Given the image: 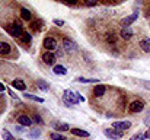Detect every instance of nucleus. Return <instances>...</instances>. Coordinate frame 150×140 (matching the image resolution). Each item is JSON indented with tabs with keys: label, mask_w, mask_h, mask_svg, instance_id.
<instances>
[{
	"label": "nucleus",
	"mask_w": 150,
	"mask_h": 140,
	"mask_svg": "<svg viewBox=\"0 0 150 140\" xmlns=\"http://www.w3.org/2000/svg\"><path fill=\"white\" fill-rule=\"evenodd\" d=\"M63 101L67 107H73L79 102V95L77 92H73V91H66L63 95Z\"/></svg>",
	"instance_id": "obj_1"
},
{
	"label": "nucleus",
	"mask_w": 150,
	"mask_h": 140,
	"mask_svg": "<svg viewBox=\"0 0 150 140\" xmlns=\"http://www.w3.org/2000/svg\"><path fill=\"white\" fill-rule=\"evenodd\" d=\"M7 32L12 35V37H22L23 35V29H22V23H19V22H15V23H12L10 26H7Z\"/></svg>",
	"instance_id": "obj_2"
},
{
	"label": "nucleus",
	"mask_w": 150,
	"mask_h": 140,
	"mask_svg": "<svg viewBox=\"0 0 150 140\" xmlns=\"http://www.w3.org/2000/svg\"><path fill=\"white\" fill-rule=\"evenodd\" d=\"M103 134H105L106 137H109V139L117 140V139H121V137H122L124 131L117 130V129H106V130H103Z\"/></svg>",
	"instance_id": "obj_3"
},
{
	"label": "nucleus",
	"mask_w": 150,
	"mask_h": 140,
	"mask_svg": "<svg viewBox=\"0 0 150 140\" xmlns=\"http://www.w3.org/2000/svg\"><path fill=\"white\" fill-rule=\"evenodd\" d=\"M128 108H130V112H134V114L142 112L144 109V102L143 101H133Z\"/></svg>",
	"instance_id": "obj_4"
},
{
	"label": "nucleus",
	"mask_w": 150,
	"mask_h": 140,
	"mask_svg": "<svg viewBox=\"0 0 150 140\" xmlns=\"http://www.w3.org/2000/svg\"><path fill=\"white\" fill-rule=\"evenodd\" d=\"M137 18H139V12H134L133 15H130V16L121 19V26H122V28H128V26H130Z\"/></svg>",
	"instance_id": "obj_5"
},
{
	"label": "nucleus",
	"mask_w": 150,
	"mask_h": 140,
	"mask_svg": "<svg viewBox=\"0 0 150 140\" xmlns=\"http://www.w3.org/2000/svg\"><path fill=\"white\" fill-rule=\"evenodd\" d=\"M42 45H44V48H45L47 51H52V50L57 48V41H55L54 38H51V37H47V38L44 40Z\"/></svg>",
	"instance_id": "obj_6"
},
{
	"label": "nucleus",
	"mask_w": 150,
	"mask_h": 140,
	"mask_svg": "<svg viewBox=\"0 0 150 140\" xmlns=\"http://www.w3.org/2000/svg\"><path fill=\"white\" fill-rule=\"evenodd\" d=\"M112 127L117 129V130L124 131V130H128V129L131 127V123H130V121H114V123H112Z\"/></svg>",
	"instance_id": "obj_7"
},
{
	"label": "nucleus",
	"mask_w": 150,
	"mask_h": 140,
	"mask_svg": "<svg viewBox=\"0 0 150 140\" xmlns=\"http://www.w3.org/2000/svg\"><path fill=\"white\" fill-rule=\"evenodd\" d=\"M55 60H57V57H55V54H52L51 51H47V53L42 54V61H44L45 64H48V66H52V64L55 63Z\"/></svg>",
	"instance_id": "obj_8"
},
{
	"label": "nucleus",
	"mask_w": 150,
	"mask_h": 140,
	"mask_svg": "<svg viewBox=\"0 0 150 140\" xmlns=\"http://www.w3.org/2000/svg\"><path fill=\"white\" fill-rule=\"evenodd\" d=\"M63 47H64V50L67 53H74L76 51V44L71 40H69V38H64L63 40Z\"/></svg>",
	"instance_id": "obj_9"
},
{
	"label": "nucleus",
	"mask_w": 150,
	"mask_h": 140,
	"mask_svg": "<svg viewBox=\"0 0 150 140\" xmlns=\"http://www.w3.org/2000/svg\"><path fill=\"white\" fill-rule=\"evenodd\" d=\"M52 129H55L57 131H67V130H70L69 124L63 123V121H54L52 123Z\"/></svg>",
	"instance_id": "obj_10"
},
{
	"label": "nucleus",
	"mask_w": 150,
	"mask_h": 140,
	"mask_svg": "<svg viewBox=\"0 0 150 140\" xmlns=\"http://www.w3.org/2000/svg\"><path fill=\"white\" fill-rule=\"evenodd\" d=\"M18 121H19L21 126H25V127H31V126H32V120H31L28 115H23V114L18 117Z\"/></svg>",
	"instance_id": "obj_11"
},
{
	"label": "nucleus",
	"mask_w": 150,
	"mask_h": 140,
	"mask_svg": "<svg viewBox=\"0 0 150 140\" xmlns=\"http://www.w3.org/2000/svg\"><path fill=\"white\" fill-rule=\"evenodd\" d=\"M12 86H13L15 89H18V91H25V89H26V85H25V82H23L22 79H15V80L12 82Z\"/></svg>",
	"instance_id": "obj_12"
},
{
	"label": "nucleus",
	"mask_w": 150,
	"mask_h": 140,
	"mask_svg": "<svg viewBox=\"0 0 150 140\" xmlns=\"http://www.w3.org/2000/svg\"><path fill=\"white\" fill-rule=\"evenodd\" d=\"M120 35H121V38H122V40L128 41V40L133 37V31H131V28H122Z\"/></svg>",
	"instance_id": "obj_13"
},
{
	"label": "nucleus",
	"mask_w": 150,
	"mask_h": 140,
	"mask_svg": "<svg viewBox=\"0 0 150 140\" xmlns=\"http://www.w3.org/2000/svg\"><path fill=\"white\" fill-rule=\"evenodd\" d=\"M70 131H71V134L79 136V137H88L89 136V133L85 131V130H82V129H70Z\"/></svg>",
	"instance_id": "obj_14"
},
{
	"label": "nucleus",
	"mask_w": 150,
	"mask_h": 140,
	"mask_svg": "<svg viewBox=\"0 0 150 140\" xmlns=\"http://www.w3.org/2000/svg\"><path fill=\"white\" fill-rule=\"evenodd\" d=\"M10 50H12V47L9 45L7 43H4V41H1V43H0V54L6 55V54H9V53H10Z\"/></svg>",
	"instance_id": "obj_15"
},
{
	"label": "nucleus",
	"mask_w": 150,
	"mask_h": 140,
	"mask_svg": "<svg viewBox=\"0 0 150 140\" xmlns=\"http://www.w3.org/2000/svg\"><path fill=\"white\" fill-rule=\"evenodd\" d=\"M140 47H142L143 51L150 53V38H143V40L140 41Z\"/></svg>",
	"instance_id": "obj_16"
},
{
	"label": "nucleus",
	"mask_w": 150,
	"mask_h": 140,
	"mask_svg": "<svg viewBox=\"0 0 150 140\" xmlns=\"http://www.w3.org/2000/svg\"><path fill=\"white\" fill-rule=\"evenodd\" d=\"M105 92H106V86H103V85H96L95 86V91H93L95 96H102Z\"/></svg>",
	"instance_id": "obj_17"
},
{
	"label": "nucleus",
	"mask_w": 150,
	"mask_h": 140,
	"mask_svg": "<svg viewBox=\"0 0 150 140\" xmlns=\"http://www.w3.org/2000/svg\"><path fill=\"white\" fill-rule=\"evenodd\" d=\"M21 16H22V19H23V21H29V19L32 18V13H31L26 7H23V9L21 10Z\"/></svg>",
	"instance_id": "obj_18"
},
{
	"label": "nucleus",
	"mask_w": 150,
	"mask_h": 140,
	"mask_svg": "<svg viewBox=\"0 0 150 140\" xmlns=\"http://www.w3.org/2000/svg\"><path fill=\"white\" fill-rule=\"evenodd\" d=\"M76 82H79V83H98L99 80L98 79H89V77H77Z\"/></svg>",
	"instance_id": "obj_19"
},
{
	"label": "nucleus",
	"mask_w": 150,
	"mask_h": 140,
	"mask_svg": "<svg viewBox=\"0 0 150 140\" xmlns=\"http://www.w3.org/2000/svg\"><path fill=\"white\" fill-rule=\"evenodd\" d=\"M54 73H55V75H66V73H67V70H66V67H64V66L57 64V66H54Z\"/></svg>",
	"instance_id": "obj_20"
},
{
	"label": "nucleus",
	"mask_w": 150,
	"mask_h": 140,
	"mask_svg": "<svg viewBox=\"0 0 150 140\" xmlns=\"http://www.w3.org/2000/svg\"><path fill=\"white\" fill-rule=\"evenodd\" d=\"M1 136H3V140H16L10 133H9V130H6V129L1 131Z\"/></svg>",
	"instance_id": "obj_21"
},
{
	"label": "nucleus",
	"mask_w": 150,
	"mask_h": 140,
	"mask_svg": "<svg viewBox=\"0 0 150 140\" xmlns=\"http://www.w3.org/2000/svg\"><path fill=\"white\" fill-rule=\"evenodd\" d=\"M25 98H28V99H32V101H37V102H44V99H42V98H40V96H35V95H32V93H25Z\"/></svg>",
	"instance_id": "obj_22"
},
{
	"label": "nucleus",
	"mask_w": 150,
	"mask_h": 140,
	"mask_svg": "<svg viewBox=\"0 0 150 140\" xmlns=\"http://www.w3.org/2000/svg\"><path fill=\"white\" fill-rule=\"evenodd\" d=\"M38 88L42 89V91H48L50 89V85L47 82H44V80H38Z\"/></svg>",
	"instance_id": "obj_23"
},
{
	"label": "nucleus",
	"mask_w": 150,
	"mask_h": 140,
	"mask_svg": "<svg viewBox=\"0 0 150 140\" xmlns=\"http://www.w3.org/2000/svg\"><path fill=\"white\" fill-rule=\"evenodd\" d=\"M52 140H67L63 134H60V133H51V136H50Z\"/></svg>",
	"instance_id": "obj_24"
},
{
	"label": "nucleus",
	"mask_w": 150,
	"mask_h": 140,
	"mask_svg": "<svg viewBox=\"0 0 150 140\" xmlns=\"http://www.w3.org/2000/svg\"><path fill=\"white\" fill-rule=\"evenodd\" d=\"M130 140H144V133H136L130 137Z\"/></svg>",
	"instance_id": "obj_25"
},
{
	"label": "nucleus",
	"mask_w": 150,
	"mask_h": 140,
	"mask_svg": "<svg viewBox=\"0 0 150 140\" xmlns=\"http://www.w3.org/2000/svg\"><path fill=\"white\" fill-rule=\"evenodd\" d=\"M106 41H108V43H111V44H115V41H117V37H115L114 34H108V37H106Z\"/></svg>",
	"instance_id": "obj_26"
},
{
	"label": "nucleus",
	"mask_w": 150,
	"mask_h": 140,
	"mask_svg": "<svg viewBox=\"0 0 150 140\" xmlns=\"http://www.w3.org/2000/svg\"><path fill=\"white\" fill-rule=\"evenodd\" d=\"M40 134H41L40 129H32L31 130V137H40Z\"/></svg>",
	"instance_id": "obj_27"
},
{
	"label": "nucleus",
	"mask_w": 150,
	"mask_h": 140,
	"mask_svg": "<svg viewBox=\"0 0 150 140\" xmlns=\"http://www.w3.org/2000/svg\"><path fill=\"white\" fill-rule=\"evenodd\" d=\"M21 38H22V40H23L25 43H29V41H31V35H29V34H23V35H22Z\"/></svg>",
	"instance_id": "obj_28"
},
{
	"label": "nucleus",
	"mask_w": 150,
	"mask_h": 140,
	"mask_svg": "<svg viewBox=\"0 0 150 140\" xmlns=\"http://www.w3.org/2000/svg\"><path fill=\"white\" fill-rule=\"evenodd\" d=\"M34 121L37 123V124H42L44 121H42V118L40 117V115H34Z\"/></svg>",
	"instance_id": "obj_29"
},
{
	"label": "nucleus",
	"mask_w": 150,
	"mask_h": 140,
	"mask_svg": "<svg viewBox=\"0 0 150 140\" xmlns=\"http://www.w3.org/2000/svg\"><path fill=\"white\" fill-rule=\"evenodd\" d=\"M85 4L86 6H96V0H86Z\"/></svg>",
	"instance_id": "obj_30"
},
{
	"label": "nucleus",
	"mask_w": 150,
	"mask_h": 140,
	"mask_svg": "<svg viewBox=\"0 0 150 140\" xmlns=\"http://www.w3.org/2000/svg\"><path fill=\"white\" fill-rule=\"evenodd\" d=\"M54 23H55L57 26H63V25H64V21H60V19H54Z\"/></svg>",
	"instance_id": "obj_31"
},
{
	"label": "nucleus",
	"mask_w": 150,
	"mask_h": 140,
	"mask_svg": "<svg viewBox=\"0 0 150 140\" xmlns=\"http://www.w3.org/2000/svg\"><path fill=\"white\" fill-rule=\"evenodd\" d=\"M16 130H18L19 133H23V131H25V129H23L22 126H18V127H16Z\"/></svg>",
	"instance_id": "obj_32"
},
{
	"label": "nucleus",
	"mask_w": 150,
	"mask_h": 140,
	"mask_svg": "<svg viewBox=\"0 0 150 140\" xmlns=\"http://www.w3.org/2000/svg\"><path fill=\"white\" fill-rule=\"evenodd\" d=\"M144 124H146V126H149V129H150V115L146 118V120H144Z\"/></svg>",
	"instance_id": "obj_33"
},
{
	"label": "nucleus",
	"mask_w": 150,
	"mask_h": 140,
	"mask_svg": "<svg viewBox=\"0 0 150 140\" xmlns=\"http://www.w3.org/2000/svg\"><path fill=\"white\" fill-rule=\"evenodd\" d=\"M144 139H150V129L146 131V133H144Z\"/></svg>",
	"instance_id": "obj_34"
},
{
	"label": "nucleus",
	"mask_w": 150,
	"mask_h": 140,
	"mask_svg": "<svg viewBox=\"0 0 150 140\" xmlns=\"http://www.w3.org/2000/svg\"><path fill=\"white\" fill-rule=\"evenodd\" d=\"M144 88H146L147 91H150V80L149 82H144Z\"/></svg>",
	"instance_id": "obj_35"
},
{
	"label": "nucleus",
	"mask_w": 150,
	"mask_h": 140,
	"mask_svg": "<svg viewBox=\"0 0 150 140\" xmlns=\"http://www.w3.org/2000/svg\"><path fill=\"white\" fill-rule=\"evenodd\" d=\"M4 91V85L3 83H0V92H3Z\"/></svg>",
	"instance_id": "obj_36"
}]
</instances>
